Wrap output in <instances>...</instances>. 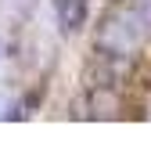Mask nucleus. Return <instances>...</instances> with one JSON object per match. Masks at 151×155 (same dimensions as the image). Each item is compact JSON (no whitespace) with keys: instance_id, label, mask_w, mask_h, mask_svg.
<instances>
[{"instance_id":"f257e3e1","label":"nucleus","mask_w":151,"mask_h":155,"mask_svg":"<svg viewBox=\"0 0 151 155\" xmlns=\"http://www.w3.org/2000/svg\"><path fill=\"white\" fill-rule=\"evenodd\" d=\"M86 11H90V0H54V15L65 33H79L86 25Z\"/></svg>"}]
</instances>
